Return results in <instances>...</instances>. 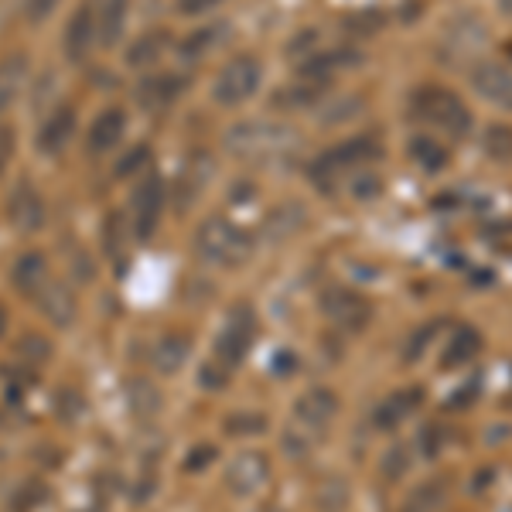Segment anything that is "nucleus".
<instances>
[{"label": "nucleus", "mask_w": 512, "mask_h": 512, "mask_svg": "<svg viewBox=\"0 0 512 512\" xmlns=\"http://www.w3.org/2000/svg\"><path fill=\"white\" fill-rule=\"evenodd\" d=\"M502 14H509L512 18V0H502Z\"/></svg>", "instance_id": "50"}, {"label": "nucleus", "mask_w": 512, "mask_h": 512, "mask_svg": "<svg viewBox=\"0 0 512 512\" xmlns=\"http://www.w3.org/2000/svg\"><path fill=\"white\" fill-rule=\"evenodd\" d=\"M14 147H18V137H14V130L7 127V123H0V175H4L7 164H11Z\"/></svg>", "instance_id": "44"}, {"label": "nucleus", "mask_w": 512, "mask_h": 512, "mask_svg": "<svg viewBox=\"0 0 512 512\" xmlns=\"http://www.w3.org/2000/svg\"><path fill=\"white\" fill-rule=\"evenodd\" d=\"M420 448H424L427 458H437V454H441V431H437L434 424H427L424 431H420Z\"/></svg>", "instance_id": "45"}, {"label": "nucleus", "mask_w": 512, "mask_h": 512, "mask_svg": "<svg viewBox=\"0 0 512 512\" xmlns=\"http://www.w3.org/2000/svg\"><path fill=\"white\" fill-rule=\"evenodd\" d=\"M212 175H216V161H212L205 151H195L192 158L181 164V171H178V205L181 209H188V205H195L198 198H202L205 188L212 185Z\"/></svg>", "instance_id": "14"}, {"label": "nucleus", "mask_w": 512, "mask_h": 512, "mask_svg": "<svg viewBox=\"0 0 512 512\" xmlns=\"http://www.w3.org/2000/svg\"><path fill=\"white\" fill-rule=\"evenodd\" d=\"M195 250L202 260L216 263V267H243L253 256V236L233 219L212 216L198 226Z\"/></svg>", "instance_id": "2"}, {"label": "nucleus", "mask_w": 512, "mask_h": 512, "mask_svg": "<svg viewBox=\"0 0 512 512\" xmlns=\"http://www.w3.org/2000/svg\"><path fill=\"white\" fill-rule=\"evenodd\" d=\"M420 403H424V390H420V386H407V390L390 393L373 414L376 427H379V431H396V427H403L410 417L417 414Z\"/></svg>", "instance_id": "18"}, {"label": "nucleus", "mask_w": 512, "mask_h": 512, "mask_svg": "<svg viewBox=\"0 0 512 512\" xmlns=\"http://www.w3.org/2000/svg\"><path fill=\"white\" fill-rule=\"evenodd\" d=\"M294 362H297V359H294L291 352H280V355H277L274 373H277V376H291V373H294Z\"/></svg>", "instance_id": "47"}, {"label": "nucleus", "mask_w": 512, "mask_h": 512, "mask_svg": "<svg viewBox=\"0 0 512 512\" xmlns=\"http://www.w3.org/2000/svg\"><path fill=\"white\" fill-rule=\"evenodd\" d=\"M188 89V79L181 72H158V76H147L137 86V103L144 110H168L175 99Z\"/></svg>", "instance_id": "17"}, {"label": "nucleus", "mask_w": 512, "mask_h": 512, "mask_svg": "<svg viewBox=\"0 0 512 512\" xmlns=\"http://www.w3.org/2000/svg\"><path fill=\"white\" fill-rule=\"evenodd\" d=\"M188 355H192V342H188L181 332H168V335H161L158 342H154L151 362H154V369H158V373L175 376V373H181V366L188 362Z\"/></svg>", "instance_id": "22"}, {"label": "nucleus", "mask_w": 512, "mask_h": 512, "mask_svg": "<svg viewBox=\"0 0 512 512\" xmlns=\"http://www.w3.org/2000/svg\"><path fill=\"white\" fill-rule=\"evenodd\" d=\"M482 147L492 161L509 164L512 161V127H506V123H492L482 137Z\"/></svg>", "instance_id": "34"}, {"label": "nucleus", "mask_w": 512, "mask_h": 512, "mask_svg": "<svg viewBox=\"0 0 512 512\" xmlns=\"http://www.w3.org/2000/svg\"><path fill=\"white\" fill-rule=\"evenodd\" d=\"M161 407H164V400H161L158 386H154L151 379H144V376L130 379L127 383V410L130 414H134L137 420H154L161 414Z\"/></svg>", "instance_id": "25"}, {"label": "nucleus", "mask_w": 512, "mask_h": 512, "mask_svg": "<svg viewBox=\"0 0 512 512\" xmlns=\"http://www.w3.org/2000/svg\"><path fill=\"white\" fill-rule=\"evenodd\" d=\"M72 137H76V110L72 106H59V110H52L45 123H41L38 147L45 154H62Z\"/></svg>", "instance_id": "20"}, {"label": "nucleus", "mask_w": 512, "mask_h": 512, "mask_svg": "<svg viewBox=\"0 0 512 512\" xmlns=\"http://www.w3.org/2000/svg\"><path fill=\"white\" fill-rule=\"evenodd\" d=\"M212 461H216V448H212V444H198V448H192V454L185 458V468L188 472H202V468H209Z\"/></svg>", "instance_id": "43"}, {"label": "nucleus", "mask_w": 512, "mask_h": 512, "mask_svg": "<svg viewBox=\"0 0 512 512\" xmlns=\"http://www.w3.org/2000/svg\"><path fill=\"white\" fill-rule=\"evenodd\" d=\"M482 352V335L475 328H458L451 338H448V349L441 355V369H461V366H472Z\"/></svg>", "instance_id": "24"}, {"label": "nucleus", "mask_w": 512, "mask_h": 512, "mask_svg": "<svg viewBox=\"0 0 512 512\" xmlns=\"http://www.w3.org/2000/svg\"><path fill=\"white\" fill-rule=\"evenodd\" d=\"M410 117L417 123H431L441 134L448 137H468L472 130V110L461 103L451 89H441V86H424L410 96Z\"/></svg>", "instance_id": "3"}, {"label": "nucleus", "mask_w": 512, "mask_h": 512, "mask_svg": "<svg viewBox=\"0 0 512 512\" xmlns=\"http://www.w3.org/2000/svg\"><path fill=\"white\" fill-rule=\"evenodd\" d=\"M260 512H287L284 506H277V502H274V506H263Z\"/></svg>", "instance_id": "49"}, {"label": "nucleus", "mask_w": 512, "mask_h": 512, "mask_svg": "<svg viewBox=\"0 0 512 512\" xmlns=\"http://www.w3.org/2000/svg\"><path fill=\"white\" fill-rule=\"evenodd\" d=\"M267 431V417L263 414H229L226 417V434H233V437H256V434H263Z\"/></svg>", "instance_id": "37"}, {"label": "nucleus", "mask_w": 512, "mask_h": 512, "mask_svg": "<svg viewBox=\"0 0 512 512\" xmlns=\"http://www.w3.org/2000/svg\"><path fill=\"white\" fill-rule=\"evenodd\" d=\"M164 219V181L154 171H144L130 192V229L134 239H151Z\"/></svg>", "instance_id": "7"}, {"label": "nucleus", "mask_w": 512, "mask_h": 512, "mask_svg": "<svg viewBox=\"0 0 512 512\" xmlns=\"http://www.w3.org/2000/svg\"><path fill=\"white\" fill-rule=\"evenodd\" d=\"M304 209L301 205H294V202H287V205H280V209L274 212V216L267 219V236L270 239H291L297 229L304 226Z\"/></svg>", "instance_id": "31"}, {"label": "nucleus", "mask_w": 512, "mask_h": 512, "mask_svg": "<svg viewBox=\"0 0 512 512\" xmlns=\"http://www.w3.org/2000/svg\"><path fill=\"white\" fill-rule=\"evenodd\" d=\"M383 24H386L383 14H379L376 7H366V11H355L352 18H345V31H352L355 38H369V35H376Z\"/></svg>", "instance_id": "35"}, {"label": "nucleus", "mask_w": 512, "mask_h": 512, "mask_svg": "<svg viewBox=\"0 0 512 512\" xmlns=\"http://www.w3.org/2000/svg\"><path fill=\"white\" fill-rule=\"evenodd\" d=\"M410 468H414V448L410 444H393V448H386L383 461H379V475L386 478V482H400V478L410 475Z\"/></svg>", "instance_id": "30"}, {"label": "nucleus", "mask_w": 512, "mask_h": 512, "mask_svg": "<svg viewBox=\"0 0 512 512\" xmlns=\"http://www.w3.org/2000/svg\"><path fill=\"white\" fill-rule=\"evenodd\" d=\"M338 417V396L335 390H328V386H315V390H308L301 396V400L294 403V420L301 431L315 434L318 441L328 434V427H332V420Z\"/></svg>", "instance_id": "10"}, {"label": "nucleus", "mask_w": 512, "mask_h": 512, "mask_svg": "<svg viewBox=\"0 0 512 512\" xmlns=\"http://www.w3.org/2000/svg\"><path fill=\"white\" fill-rule=\"evenodd\" d=\"M219 41H222V28H202V31H195V35H188V41L181 45V55L198 59V55H205L209 48H216Z\"/></svg>", "instance_id": "38"}, {"label": "nucleus", "mask_w": 512, "mask_h": 512, "mask_svg": "<svg viewBox=\"0 0 512 512\" xmlns=\"http://www.w3.org/2000/svg\"><path fill=\"white\" fill-rule=\"evenodd\" d=\"M7 219H11V226L18 229V233H38V229L45 226L48 209L35 185L21 181V185L14 188L11 198H7Z\"/></svg>", "instance_id": "12"}, {"label": "nucleus", "mask_w": 512, "mask_h": 512, "mask_svg": "<svg viewBox=\"0 0 512 512\" xmlns=\"http://www.w3.org/2000/svg\"><path fill=\"white\" fill-rule=\"evenodd\" d=\"M226 489L239 495V499H246V495H256L260 489H267L270 482V461L267 454L260 451H243L236 454L233 461L226 465Z\"/></svg>", "instance_id": "11"}, {"label": "nucleus", "mask_w": 512, "mask_h": 512, "mask_svg": "<svg viewBox=\"0 0 512 512\" xmlns=\"http://www.w3.org/2000/svg\"><path fill=\"white\" fill-rule=\"evenodd\" d=\"M147 164H151V147L147 144H137L130 147L127 154L117 161V178H134V175H144Z\"/></svg>", "instance_id": "36"}, {"label": "nucleus", "mask_w": 512, "mask_h": 512, "mask_svg": "<svg viewBox=\"0 0 512 512\" xmlns=\"http://www.w3.org/2000/svg\"><path fill=\"white\" fill-rule=\"evenodd\" d=\"M485 45H489V28L485 21L472 11H458L444 24L441 41H437V59L448 69H465L482 59Z\"/></svg>", "instance_id": "4"}, {"label": "nucleus", "mask_w": 512, "mask_h": 512, "mask_svg": "<svg viewBox=\"0 0 512 512\" xmlns=\"http://www.w3.org/2000/svg\"><path fill=\"white\" fill-rule=\"evenodd\" d=\"M253 338H256V315L250 304H239V308H233V315L226 318L222 332L216 335V359L226 369H236L250 355Z\"/></svg>", "instance_id": "8"}, {"label": "nucleus", "mask_w": 512, "mask_h": 512, "mask_svg": "<svg viewBox=\"0 0 512 512\" xmlns=\"http://www.w3.org/2000/svg\"><path fill=\"white\" fill-rule=\"evenodd\" d=\"M260 82H263L260 59H253V55H236L233 62L222 65V72L216 76V82H212V99H216L219 106H226V110H233V106H243L246 99L256 96Z\"/></svg>", "instance_id": "6"}, {"label": "nucleus", "mask_w": 512, "mask_h": 512, "mask_svg": "<svg viewBox=\"0 0 512 512\" xmlns=\"http://www.w3.org/2000/svg\"><path fill=\"white\" fill-rule=\"evenodd\" d=\"M376 158H379L376 140L373 137H355V140H345V144L332 147L328 154H321V158L311 164L308 175L321 192H338V181L352 178L355 171H362Z\"/></svg>", "instance_id": "5"}, {"label": "nucleus", "mask_w": 512, "mask_h": 512, "mask_svg": "<svg viewBox=\"0 0 512 512\" xmlns=\"http://www.w3.org/2000/svg\"><path fill=\"white\" fill-rule=\"evenodd\" d=\"M345 506H349V485H345V478H338V475L321 478L315 485V509L318 512H345Z\"/></svg>", "instance_id": "29"}, {"label": "nucleus", "mask_w": 512, "mask_h": 512, "mask_svg": "<svg viewBox=\"0 0 512 512\" xmlns=\"http://www.w3.org/2000/svg\"><path fill=\"white\" fill-rule=\"evenodd\" d=\"M96 45H99L96 7L93 4H79L76 14L69 18V28H65V55H69L72 62H82Z\"/></svg>", "instance_id": "16"}, {"label": "nucleus", "mask_w": 512, "mask_h": 512, "mask_svg": "<svg viewBox=\"0 0 512 512\" xmlns=\"http://www.w3.org/2000/svg\"><path fill=\"white\" fill-rule=\"evenodd\" d=\"M321 311L342 332H362L369 325V318H373V304L362 294L349 291V287H332V291L321 294Z\"/></svg>", "instance_id": "9"}, {"label": "nucleus", "mask_w": 512, "mask_h": 512, "mask_svg": "<svg viewBox=\"0 0 512 512\" xmlns=\"http://www.w3.org/2000/svg\"><path fill=\"white\" fill-rule=\"evenodd\" d=\"M437 328H441V321H431V325H424L420 332L410 335L407 349H403V362H417L420 355L427 352V345H431V335H437Z\"/></svg>", "instance_id": "39"}, {"label": "nucleus", "mask_w": 512, "mask_h": 512, "mask_svg": "<svg viewBox=\"0 0 512 512\" xmlns=\"http://www.w3.org/2000/svg\"><path fill=\"white\" fill-rule=\"evenodd\" d=\"M222 0H178V11L188 14V18H195V14H205L212 11V7H219Z\"/></svg>", "instance_id": "46"}, {"label": "nucleus", "mask_w": 512, "mask_h": 512, "mask_svg": "<svg viewBox=\"0 0 512 512\" xmlns=\"http://www.w3.org/2000/svg\"><path fill=\"white\" fill-rule=\"evenodd\" d=\"M352 195L355 198H362V202H369V198H376L379 192H383V181H379L376 175H373V171H366V168H362V171H355V175H352Z\"/></svg>", "instance_id": "40"}, {"label": "nucleus", "mask_w": 512, "mask_h": 512, "mask_svg": "<svg viewBox=\"0 0 512 512\" xmlns=\"http://www.w3.org/2000/svg\"><path fill=\"white\" fill-rule=\"evenodd\" d=\"M164 52H168V35L147 31V35H140L134 45L127 48V65L130 69H151V65L161 62Z\"/></svg>", "instance_id": "27"}, {"label": "nucleus", "mask_w": 512, "mask_h": 512, "mask_svg": "<svg viewBox=\"0 0 512 512\" xmlns=\"http://www.w3.org/2000/svg\"><path fill=\"white\" fill-rule=\"evenodd\" d=\"M28 79V59L24 55H11V59L0 62V113L11 110V103L18 99Z\"/></svg>", "instance_id": "26"}, {"label": "nucleus", "mask_w": 512, "mask_h": 512, "mask_svg": "<svg viewBox=\"0 0 512 512\" xmlns=\"http://www.w3.org/2000/svg\"><path fill=\"white\" fill-rule=\"evenodd\" d=\"M11 280L24 297H38L52 280V270H48V260L41 253H21L11 270Z\"/></svg>", "instance_id": "21"}, {"label": "nucleus", "mask_w": 512, "mask_h": 512, "mask_svg": "<svg viewBox=\"0 0 512 512\" xmlns=\"http://www.w3.org/2000/svg\"><path fill=\"white\" fill-rule=\"evenodd\" d=\"M297 137L291 127L284 123H270V120H246L236 123L226 134L229 154H236L239 161H253V164H274L284 161L294 151Z\"/></svg>", "instance_id": "1"}, {"label": "nucleus", "mask_w": 512, "mask_h": 512, "mask_svg": "<svg viewBox=\"0 0 512 512\" xmlns=\"http://www.w3.org/2000/svg\"><path fill=\"white\" fill-rule=\"evenodd\" d=\"M229 373H233V369H226L219 359H212V362H205V366H202V373H198V383H202L205 390L219 393L222 386L229 383Z\"/></svg>", "instance_id": "41"}, {"label": "nucleus", "mask_w": 512, "mask_h": 512, "mask_svg": "<svg viewBox=\"0 0 512 512\" xmlns=\"http://www.w3.org/2000/svg\"><path fill=\"white\" fill-rule=\"evenodd\" d=\"M123 134H127V113H123L120 106H110V110L99 113L93 120V127H89L86 151L93 154V158H106V154L120 147Z\"/></svg>", "instance_id": "15"}, {"label": "nucleus", "mask_w": 512, "mask_h": 512, "mask_svg": "<svg viewBox=\"0 0 512 512\" xmlns=\"http://www.w3.org/2000/svg\"><path fill=\"white\" fill-rule=\"evenodd\" d=\"M130 239H134V229L123 222V216H110V219H106L103 243H106V253H110L117 263L127 260V243H130Z\"/></svg>", "instance_id": "33"}, {"label": "nucleus", "mask_w": 512, "mask_h": 512, "mask_svg": "<svg viewBox=\"0 0 512 512\" xmlns=\"http://www.w3.org/2000/svg\"><path fill=\"white\" fill-rule=\"evenodd\" d=\"M4 328H7V311H4V304H0V338H4Z\"/></svg>", "instance_id": "48"}, {"label": "nucleus", "mask_w": 512, "mask_h": 512, "mask_svg": "<svg viewBox=\"0 0 512 512\" xmlns=\"http://www.w3.org/2000/svg\"><path fill=\"white\" fill-rule=\"evenodd\" d=\"M410 158H414L424 171H441V168H448L451 154L431 137H414L410 140Z\"/></svg>", "instance_id": "32"}, {"label": "nucleus", "mask_w": 512, "mask_h": 512, "mask_svg": "<svg viewBox=\"0 0 512 512\" xmlns=\"http://www.w3.org/2000/svg\"><path fill=\"white\" fill-rule=\"evenodd\" d=\"M127 21H130V0H103L99 11H96L99 45L103 48L117 45V41L123 38V31H127Z\"/></svg>", "instance_id": "23"}, {"label": "nucleus", "mask_w": 512, "mask_h": 512, "mask_svg": "<svg viewBox=\"0 0 512 512\" xmlns=\"http://www.w3.org/2000/svg\"><path fill=\"white\" fill-rule=\"evenodd\" d=\"M472 86L485 103L512 110V69L502 62H478L472 69Z\"/></svg>", "instance_id": "13"}, {"label": "nucleus", "mask_w": 512, "mask_h": 512, "mask_svg": "<svg viewBox=\"0 0 512 512\" xmlns=\"http://www.w3.org/2000/svg\"><path fill=\"white\" fill-rule=\"evenodd\" d=\"M59 4L62 0H24V18H28L31 24H41V21L52 18Z\"/></svg>", "instance_id": "42"}, {"label": "nucleus", "mask_w": 512, "mask_h": 512, "mask_svg": "<svg viewBox=\"0 0 512 512\" xmlns=\"http://www.w3.org/2000/svg\"><path fill=\"white\" fill-rule=\"evenodd\" d=\"M444 502H448V482H444V478H431V482L417 485V489L403 499L400 512H441Z\"/></svg>", "instance_id": "28"}, {"label": "nucleus", "mask_w": 512, "mask_h": 512, "mask_svg": "<svg viewBox=\"0 0 512 512\" xmlns=\"http://www.w3.org/2000/svg\"><path fill=\"white\" fill-rule=\"evenodd\" d=\"M35 301H38L41 315L52 321L55 328H69L72 321H76V294H72V287L62 284V280H55V277L48 280L45 291H41Z\"/></svg>", "instance_id": "19"}]
</instances>
